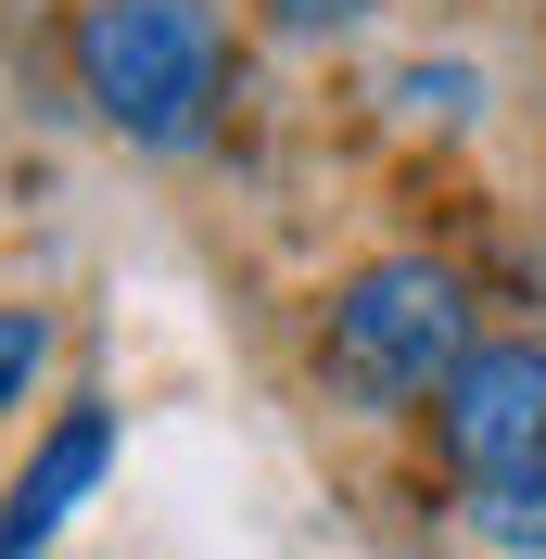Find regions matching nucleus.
<instances>
[{
	"label": "nucleus",
	"mask_w": 546,
	"mask_h": 559,
	"mask_svg": "<svg viewBox=\"0 0 546 559\" xmlns=\"http://www.w3.org/2000/svg\"><path fill=\"white\" fill-rule=\"evenodd\" d=\"M268 13H280L293 38H331V26H356V13H369V0H268Z\"/></svg>",
	"instance_id": "7"
},
{
	"label": "nucleus",
	"mask_w": 546,
	"mask_h": 559,
	"mask_svg": "<svg viewBox=\"0 0 546 559\" xmlns=\"http://www.w3.org/2000/svg\"><path fill=\"white\" fill-rule=\"evenodd\" d=\"M103 471H115V419H103V407H64V419H51V445L26 457V484L0 496V559H38L51 534L76 522V496L103 484Z\"/></svg>",
	"instance_id": "4"
},
{
	"label": "nucleus",
	"mask_w": 546,
	"mask_h": 559,
	"mask_svg": "<svg viewBox=\"0 0 546 559\" xmlns=\"http://www.w3.org/2000/svg\"><path fill=\"white\" fill-rule=\"evenodd\" d=\"M76 90L115 140L191 153L229 103V26L216 0H76Z\"/></svg>",
	"instance_id": "1"
},
{
	"label": "nucleus",
	"mask_w": 546,
	"mask_h": 559,
	"mask_svg": "<svg viewBox=\"0 0 546 559\" xmlns=\"http://www.w3.org/2000/svg\"><path fill=\"white\" fill-rule=\"evenodd\" d=\"M471 522L509 559H546V445L521 457V471H496V484H471Z\"/></svg>",
	"instance_id": "5"
},
{
	"label": "nucleus",
	"mask_w": 546,
	"mask_h": 559,
	"mask_svg": "<svg viewBox=\"0 0 546 559\" xmlns=\"http://www.w3.org/2000/svg\"><path fill=\"white\" fill-rule=\"evenodd\" d=\"M432 445L458 484H496L546 445V344H471L458 382L432 394Z\"/></svg>",
	"instance_id": "3"
},
{
	"label": "nucleus",
	"mask_w": 546,
	"mask_h": 559,
	"mask_svg": "<svg viewBox=\"0 0 546 559\" xmlns=\"http://www.w3.org/2000/svg\"><path fill=\"white\" fill-rule=\"evenodd\" d=\"M471 293L432 254H369V267L331 293V331H318V369H331L343 407H407V394H444L458 356H471Z\"/></svg>",
	"instance_id": "2"
},
{
	"label": "nucleus",
	"mask_w": 546,
	"mask_h": 559,
	"mask_svg": "<svg viewBox=\"0 0 546 559\" xmlns=\"http://www.w3.org/2000/svg\"><path fill=\"white\" fill-rule=\"evenodd\" d=\"M38 369H51V318H38V306H0V407H26Z\"/></svg>",
	"instance_id": "6"
}]
</instances>
